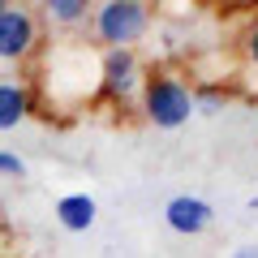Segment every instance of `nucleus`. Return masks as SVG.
<instances>
[{"label":"nucleus","mask_w":258,"mask_h":258,"mask_svg":"<svg viewBox=\"0 0 258 258\" xmlns=\"http://www.w3.org/2000/svg\"><path fill=\"white\" fill-rule=\"evenodd\" d=\"M95 215H99V207H95L91 194H64L60 203H56V220L69 232H86L95 224Z\"/></svg>","instance_id":"obj_8"},{"label":"nucleus","mask_w":258,"mask_h":258,"mask_svg":"<svg viewBox=\"0 0 258 258\" xmlns=\"http://www.w3.org/2000/svg\"><path fill=\"white\" fill-rule=\"evenodd\" d=\"M0 176H13V181H22V176H26L22 155H13V151H0Z\"/></svg>","instance_id":"obj_10"},{"label":"nucleus","mask_w":258,"mask_h":258,"mask_svg":"<svg viewBox=\"0 0 258 258\" xmlns=\"http://www.w3.org/2000/svg\"><path fill=\"white\" fill-rule=\"evenodd\" d=\"M142 60L134 47H103L99 56V78H95V95H99L103 103H129V99H138L142 91Z\"/></svg>","instance_id":"obj_3"},{"label":"nucleus","mask_w":258,"mask_h":258,"mask_svg":"<svg viewBox=\"0 0 258 258\" xmlns=\"http://www.w3.org/2000/svg\"><path fill=\"white\" fill-rule=\"evenodd\" d=\"M35 116V91L22 78H0V129H18Z\"/></svg>","instance_id":"obj_6"},{"label":"nucleus","mask_w":258,"mask_h":258,"mask_svg":"<svg viewBox=\"0 0 258 258\" xmlns=\"http://www.w3.org/2000/svg\"><path fill=\"white\" fill-rule=\"evenodd\" d=\"M147 30H151L147 0H103L91 13V35L103 47H134Z\"/></svg>","instance_id":"obj_2"},{"label":"nucleus","mask_w":258,"mask_h":258,"mask_svg":"<svg viewBox=\"0 0 258 258\" xmlns=\"http://www.w3.org/2000/svg\"><path fill=\"white\" fill-rule=\"evenodd\" d=\"M211 220H215L211 203L198 198V194H176L164 207V224L172 232H181V237H203V232L211 228Z\"/></svg>","instance_id":"obj_5"},{"label":"nucleus","mask_w":258,"mask_h":258,"mask_svg":"<svg viewBox=\"0 0 258 258\" xmlns=\"http://www.w3.org/2000/svg\"><path fill=\"white\" fill-rule=\"evenodd\" d=\"M39 47V18L30 5H22V0H13V5H5L0 9V60H30V52Z\"/></svg>","instance_id":"obj_4"},{"label":"nucleus","mask_w":258,"mask_h":258,"mask_svg":"<svg viewBox=\"0 0 258 258\" xmlns=\"http://www.w3.org/2000/svg\"><path fill=\"white\" fill-rule=\"evenodd\" d=\"M39 13H43V22L56 26V30H78V26H86V18L95 13V5L91 0H39Z\"/></svg>","instance_id":"obj_7"},{"label":"nucleus","mask_w":258,"mask_h":258,"mask_svg":"<svg viewBox=\"0 0 258 258\" xmlns=\"http://www.w3.org/2000/svg\"><path fill=\"white\" fill-rule=\"evenodd\" d=\"M232 258H258V245H241V249H237Z\"/></svg>","instance_id":"obj_12"},{"label":"nucleus","mask_w":258,"mask_h":258,"mask_svg":"<svg viewBox=\"0 0 258 258\" xmlns=\"http://www.w3.org/2000/svg\"><path fill=\"white\" fill-rule=\"evenodd\" d=\"M241 47H245V60H249V64L258 69V22H254L249 30H245V43H241Z\"/></svg>","instance_id":"obj_11"},{"label":"nucleus","mask_w":258,"mask_h":258,"mask_svg":"<svg viewBox=\"0 0 258 258\" xmlns=\"http://www.w3.org/2000/svg\"><path fill=\"white\" fill-rule=\"evenodd\" d=\"M138 108L155 129H181L185 120L194 116V91H189V82H185L181 74H172V69H151V74L142 78Z\"/></svg>","instance_id":"obj_1"},{"label":"nucleus","mask_w":258,"mask_h":258,"mask_svg":"<svg viewBox=\"0 0 258 258\" xmlns=\"http://www.w3.org/2000/svg\"><path fill=\"white\" fill-rule=\"evenodd\" d=\"M5 5H13V0H0V9H5Z\"/></svg>","instance_id":"obj_13"},{"label":"nucleus","mask_w":258,"mask_h":258,"mask_svg":"<svg viewBox=\"0 0 258 258\" xmlns=\"http://www.w3.org/2000/svg\"><path fill=\"white\" fill-rule=\"evenodd\" d=\"M220 103H228V91H220V86H198L194 91V112H215Z\"/></svg>","instance_id":"obj_9"}]
</instances>
